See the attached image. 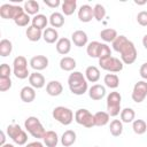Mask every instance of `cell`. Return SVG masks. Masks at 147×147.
Returning <instances> with one entry per match:
<instances>
[{
    "instance_id": "6da1fadb",
    "label": "cell",
    "mask_w": 147,
    "mask_h": 147,
    "mask_svg": "<svg viewBox=\"0 0 147 147\" xmlns=\"http://www.w3.org/2000/svg\"><path fill=\"white\" fill-rule=\"evenodd\" d=\"M113 49L121 54V60L124 64H132L137 60V48L134 44L125 36L119 34L113 42Z\"/></svg>"
},
{
    "instance_id": "7a4b0ae2",
    "label": "cell",
    "mask_w": 147,
    "mask_h": 147,
    "mask_svg": "<svg viewBox=\"0 0 147 147\" xmlns=\"http://www.w3.org/2000/svg\"><path fill=\"white\" fill-rule=\"evenodd\" d=\"M68 86H69L70 92L75 95H83L88 90V85H87L85 75H83L80 71H72L69 75Z\"/></svg>"
},
{
    "instance_id": "3957f363",
    "label": "cell",
    "mask_w": 147,
    "mask_h": 147,
    "mask_svg": "<svg viewBox=\"0 0 147 147\" xmlns=\"http://www.w3.org/2000/svg\"><path fill=\"white\" fill-rule=\"evenodd\" d=\"M24 127L33 138H37V139H42L46 133L44 125L41 124L39 118H37L36 116L28 117L24 121Z\"/></svg>"
},
{
    "instance_id": "277c9868",
    "label": "cell",
    "mask_w": 147,
    "mask_h": 147,
    "mask_svg": "<svg viewBox=\"0 0 147 147\" xmlns=\"http://www.w3.org/2000/svg\"><path fill=\"white\" fill-rule=\"evenodd\" d=\"M122 95L117 91H113L107 95V113L111 117H116L117 115L121 114L122 108Z\"/></svg>"
},
{
    "instance_id": "5b68a950",
    "label": "cell",
    "mask_w": 147,
    "mask_h": 147,
    "mask_svg": "<svg viewBox=\"0 0 147 147\" xmlns=\"http://www.w3.org/2000/svg\"><path fill=\"white\" fill-rule=\"evenodd\" d=\"M6 132H7V136L16 145L23 146L28 142V134L18 124H9L6 127Z\"/></svg>"
},
{
    "instance_id": "8992f818",
    "label": "cell",
    "mask_w": 147,
    "mask_h": 147,
    "mask_svg": "<svg viewBox=\"0 0 147 147\" xmlns=\"http://www.w3.org/2000/svg\"><path fill=\"white\" fill-rule=\"evenodd\" d=\"M52 116L55 121H57L62 125L71 124L74 118H75V115H74L72 110L70 108H67V107H63V106L55 107L52 111Z\"/></svg>"
},
{
    "instance_id": "52a82bcc",
    "label": "cell",
    "mask_w": 147,
    "mask_h": 147,
    "mask_svg": "<svg viewBox=\"0 0 147 147\" xmlns=\"http://www.w3.org/2000/svg\"><path fill=\"white\" fill-rule=\"evenodd\" d=\"M13 74L18 79L29 78L30 72H29V68H28V60L24 56L18 55L14 59V61H13Z\"/></svg>"
},
{
    "instance_id": "ba28073f",
    "label": "cell",
    "mask_w": 147,
    "mask_h": 147,
    "mask_svg": "<svg viewBox=\"0 0 147 147\" xmlns=\"http://www.w3.org/2000/svg\"><path fill=\"white\" fill-rule=\"evenodd\" d=\"M99 65L101 69L108 71V72H119L123 70L124 63L122 62V60L115 57V56H108L105 59H100L99 60Z\"/></svg>"
},
{
    "instance_id": "9c48e42d",
    "label": "cell",
    "mask_w": 147,
    "mask_h": 147,
    "mask_svg": "<svg viewBox=\"0 0 147 147\" xmlns=\"http://www.w3.org/2000/svg\"><path fill=\"white\" fill-rule=\"evenodd\" d=\"M75 121L77 124L79 125H83L84 127H87V129H91L93 126H95V123H94V115L85 109V108H79L78 110H76L75 113Z\"/></svg>"
},
{
    "instance_id": "30bf717a",
    "label": "cell",
    "mask_w": 147,
    "mask_h": 147,
    "mask_svg": "<svg viewBox=\"0 0 147 147\" xmlns=\"http://www.w3.org/2000/svg\"><path fill=\"white\" fill-rule=\"evenodd\" d=\"M24 13V8L17 5L3 3L0 7V16L5 20H15L20 14Z\"/></svg>"
},
{
    "instance_id": "8fae6325",
    "label": "cell",
    "mask_w": 147,
    "mask_h": 147,
    "mask_svg": "<svg viewBox=\"0 0 147 147\" xmlns=\"http://www.w3.org/2000/svg\"><path fill=\"white\" fill-rule=\"evenodd\" d=\"M131 98L134 102L140 103L147 98V82L145 80H139L134 84Z\"/></svg>"
},
{
    "instance_id": "7c38bea8",
    "label": "cell",
    "mask_w": 147,
    "mask_h": 147,
    "mask_svg": "<svg viewBox=\"0 0 147 147\" xmlns=\"http://www.w3.org/2000/svg\"><path fill=\"white\" fill-rule=\"evenodd\" d=\"M29 63H30V67L34 71H41L48 67L49 61H48L47 56H45V55H36V56L31 57Z\"/></svg>"
},
{
    "instance_id": "4fadbf2b",
    "label": "cell",
    "mask_w": 147,
    "mask_h": 147,
    "mask_svg": "<svg viewBox=\"0 0 147 147\" xmlns=\"http://www.w3.org/2000/svg\"><path fill=\"white\" fill-rule=\"evenodd\" d=\"M106 95V87L101 84H94L88 88V96L94 100L99 101Z\"/></svg>"
},
{
    "instance_id": "5bb4252c",
    "label": "cell",
    "mask_w": 147,
    "mask_h": 147,
    "mask_svg": "<svg viewBox=\"0 0 147 147\" xmlns=\"http://www.w3.org/2000/svg\"><path fill=\"white\" fill-rule=\"evenodd\" d=\"M78 18L83 23H88L94 18L93 16V8L90 5H83L78 9Z\"/></svg>"
},
{
    "instance_id": "9a60e30c",
    "label": "cell",
    "mask_w": 147,
    "mask_h": 147,
    "mask_svg": "<svg viewBox=\"0 0 147 147\" xmlns=\"http://www.w3.org/2000/svg\"><path fill=\"white\" fill-rule=\"evenodd\" d=\"M71 40L75 44V46L83 47V46H86L87 45L88 37H87V33L85 31H83V30H76L71 34Z\"/></svg>"
},
{
    "instance_id": "2e32d148",
    "label": "cell",
    "mask_w": 147,
    "mask_h": 147,
    "mask_svg": "<svg viewBox=\"0 0 147 147\" xmlns=\"http://www.w3.org/2000/svg\"><path fill=\"white\" fill-rule=\"evenodd\" d=\"M29 83H30V86H32L34 90L42 88L45 86V84H46L45 77L39 71H34V72H31L30 74V76H29Z\"/></svg>"
},
{
    "instance_id": "e0dca14e",
    "label": "cell",
    "mask_w": 147,
    "mask_h": 147,
    "mask_svg": "<svg viewBox=\"0 0 147 147\" xmlns=\"http://www.w3.org/2000/svg\"><path fill=\"white\" fill-rule=\"evenodd\" d=\"M56 47V52L61 55H67L70 51H71V41L69 38L62 37L57 40V42L55 44Z\"/></svg>"
},
{
    "instance_id": "ac0fdd59",
    "label": "cell",
    "mask_w": 147,
    "mask_h": 147,
    "mask_svg": "<svg viewBox=\"0 0 147 147\" xmlns=\"http://www.w3.org/2000/svg\"><path fill=\"white\" fill-rule=\"evenodd\" d=\"M46 92L51 96H59L63 92V86L59 80H51L46 85Z\"/></svg>"
},
{
    "instance_id": "d6986e66",
    "label": "cell",
    "mask_w": 147,
    "mask_h": 147,
    "mask_svg": "<svg viewBox=\"0 0 147 147\" xmlns=\"http://www.w3.org/2000/svg\"><path fill=\"white\" fill-rule=\"evenodd\" d=\"M76 139H77L76 132L74 130H67L61 136L60 141H61V145L63 147H70V146H72L76 142Z\"/></svg>"
},
{
    "instance_id": "ffe728a7",
    "label": "cell",
    "mask_w": 147,
    "mask_h": 147,
    "mask_svg": "<svg viewBox=\"0 0 147 147\" xmlns=\"http://www.w3.org/2000/svg\"><path fill=\"white\" fill-rule=\"evenodd\" d=\"M20 98L23 102L30 103L36 99V90L32 86H24L20 92Z\"/></svg>"
},
{
    "instance_id": "44dd1931",
    "label": "cell",
    "mask_w": 147,
    "mask_h": 147,
    "mask_svg": "<svg viewBox=\"0 0 147 147\" xmlns=\"http://www.w3.org/2000/svg\"><path fill=\"white\" fill-rule=\"evenodd\" d=\"M42 39L47 42V44H54L57 42L59 38V32L56 29L54 28H46L42 31Z\"/></svg>"
},
{
    "instance_id": "7402d4cb",
    "label": "cell",
    "mask_w": 147,
    "mask_h": 147,
    "mask_svg": "<svg viewBox=\"0 0 147 147\" xmlns=\"http://www.w3.org/2000/svg\"><path fill=\"white\" fill-rule=\"evenodd\" d=\"M42 141L46 147H56L59 144V136L55 131H52V130L46 131V133L42 138Z\"/></svg>"
},
{
    "instance_id": "603a6c76",
    "label": "cell",
    "mask_w": 147,
    "mask_h": 147,
    "mask_svg": "<svg viewBox=\"0 0 147 147\" xmlns=\"http://www.w3.org/2000/svg\"><path fill=\"white\" fill-rule=\"evenodd\" d=\"M85 78L90 83H96L100 79V70L95 65H90L85 70Z\"/></svg>"
},
{
    "instance_id": "cb8c5ba5",
    "label": "cell",
    "mask_w": 147,
    "mask_h": 147,
    "mask_svg": "<svg viewBox=\"0 0 147 147\" xmlns=\"http://www.w3.org/2000/svg\"><path fill=\"white\" fill-rule=\"evenodd\" d=\"M48 21H49V24L52 25V28H54V29L62 28L64 25V15L62 13L54 11L48 17Z\"/></svg>"
},
{
    "instance_id": "d4e9b609",
    "label": "cell",
    "mask_w": 147,
    "mask_h": 147,
    "mask_svg": "<svg viewBox=\"0 0 147 147\" xmlns=\"http://www.w3.org/2000/svg\"><path fill=\"white\" fill-rule=\"evenodd\" d=\"M48 18L46 17V15L44 14H38L36 16L32 17V21H31V25H33L34 28L39 29V30H45L47 28V24H48Z\"/></svg>"
},
{
    "instance_id": "484cf974",
    "label": "cell",
    "mask_w": 147,
    "mask_h": 147,
    "mask_svg": "<svg viewBox=\"0 0 147 147\" xmlns=\"http://www.w3.org/2000/svg\"><path fill=\"white\" fill-rule=\"evenodd\" d=\"M101 44H102V42H99V41H96V40L88 42L87 46H86V53H87V55H88L90 57H93V59H99Z\"/></svg>"
},
{
    "instance_id": "4316f807",
    "label": "cell",
    "mask_w": 147,
    "mask_h": 147,
    "mask_svg": "<svg viewBox=\"0 0 147 147\" xmlns=\"http://www.w3.org/2000/svg\"><path fill=\"white\" fill-rule=\"evenodd\" d=\"M25 34H26V38L30 40V41H39L41 38H42V30H39L37 28H34L33 25H30L28 26L26 31H25Z\"/></svg>"
},
{
    "instance_id": "83f0119b",
    "label": "cell",
    "mask_w": 147,
    "mask_h": 147,
    "mask_svg": "<svg viewBox=\"0 0 147 147\" xmlns=\"http://www.w3.org/2000/svg\"><path fill=\"white\" fill-rule=\"evenodd\" d=\"M23 8H24V11L28 15H33V16L38 15L39 14V10H40L39 3L37 1H34V0H28V1H25Z\"/></svg>"
},
{
    "instance_id": "f1b7e54d",
    "label": "cell",
    "mask_w": 147,
    "mask_h": 147,
    "mask_svg": "<svg viewBox=\"0 0 147 147\" xmlns=\"http://www.w3.org/2000/svg\"><path fill=\"white\" fill-rule=\"evenodd\" d=\"M61 8H62V14L63 15L70 16L77 9V1L76 0H64L61 5Z\"/></svg>"
},
{
    "instance_id": "f546056e",
    "label": "cell",
    "mask_w": 147,
    "mask_h": 147,
    "mask_svg": "<svg viewBox=\"0 0 147 147\" xmlns=\"http://www.w3.org/2000/svg\"><path fill=\"white\" fill-rule=\"evenodd\" d=\"M100 37L105 42H113L118 37V34L115 29L107 28V29H103L100 31Z\"/></svg>"
},
{
    "instance_id": "4dcf8cb0",
    "label": "cell",
    "mask_w": 147,
    "mask_h": 147,
    "mask_svg": "<svg viewBox=\"0 0 147 147\" xmlns=\"http://www.w3.org/2000/svg\"><path fill=\"white\" fill-rule=\"evenodd\" d=\"M76 60L74 57L70 56H63L60 60V68L63 71H74V69L76 68Z\"/></svg>"
},
{
    "instance_id": "1f68e13d",
    "label": "cell",
    "mask_w": 147,
    "mask_h": 147,
    "mask_svg": "<svg viewBox=\"0 0 147 147\" xmlns=\"http://www.w3.org/2000/svg\"><path fill=\"white\" fill-rule=\"evenodd\" d=\"M103 83H105V85L107 87L115 90V88H117L119 86V78H118V76L116 74H110L109 72V74H107L105 76Z\"/></svg>"
},
{
    "instance_id": "d6a6232c",
    "label": "cell",
    "mask_w": 147,
    "mask_h": 147,
    "mask_svg": "<svg viewBox=\"0 0 147 147\" xmlns=\"http://www.w3.org/2000/svg\"><path fill=\"white\" fill-rule=\"evenodd\" d=\"M110 115L107 111H96L94 114V123L95 126H105L109 123Z\"/></svg>"
},
{
    "instance_id": "836d02e7",
    "label": "cell",
    "mask_w": 147,
    "mask_h": 147,
    "mask_svg": "<svg viewBox=\"0 0 147 147\" xmlns=\"http://www.w3.org/2000/svg\"><path fill=\"white\" fill-rule=\"evenodd\" d=\"M109 131L113 137H119L123 133V122L121 119H113L109 125Z\"/></svg>"
},
{
    "instance_id": "e575fe53",
    "label": "cell",
    "mask_w": 147,
    "mask_h": 147,
    "mask_svg": "<svg viewBox=\"0 0 147 147\" xmlns=\"http://www.w3.org/2000/svg\"><path fill=\"white\" fill-rule=\"evenodd\" d=\"M13 52V44L8 39H1L0 41V55L2 57H6L10 55Z\"/></svg>"
},
{
    "instance_id": "d590c367",
    "label": "cell",
    "mask_w": 147,
    "mask_h": 147,
    "mask_svg": "<svg viewBox=\"0 0 147 147\" xmlns=\"http://www.w3.org/2000/svg\"><path fill=\"white\" fill-rule=\"evenodd\" d=\"M121 121L123 123H132L136 117V113L132 108H124L121 111Z\"/></svg>"
},
{
    "instance_id": "8d00e7d4",
    "label": "cell",
    "mask_w": 147,
    "mask_h": 147,
    "mask_svg": "<svg viewBox=\"0 0 147 147\" xmlns=\"http://www.w3.org/2000/svg\"><path fill=\"white\" fill-rule=\"evenodd\" d=\"M132 130L136 134H144L147 131V124L144 119H134L132 122Z\"/></svg>"
},
{
    "instance_id": "74e56055",
    "label": "cell",
    "mask_w": 147,
    "mask_h": 147,
    "mask_svg": "<svg viewBox=\"0 0 147 147\" xmlns=\"http://www.w3.org/2000/svg\"><path fill=\"white\" fill-rule=\"evenodd\" d=\"M93 16L98 22H101L106 16V8L101 3H96L93 7Z\"/></svg>"
},
{
    "instance_id": "f35d334b",
    "label": "cell",
    "mask_w": 147,
    "mask_h": 147,
    "mask_svg": "<svg viewBox=\"0 0 147 147\" xmlns=\"http://www.w3.org/2000/svg\"><path fill=\"white\" fill-rule=\"evenodd\" d=\"M31 21H32V18H30V16L24 11V13L20 14V15L14 20V23H15L17 26H28Z\"/></svg>"
},
{
    "instance_id": "ab89813d",
    "label": "cell",
    "mask_w": 147,
    "mask_h": 147,
    "mask_svg": "<svg viewBox=\"0 0 147 147\" xmlns=\"http://www.w3.org/2000/svg\"><path fill=\"white\" fill-rule=\"evenodd\" d=\"M11 68L7 63H2L0 65V78H10Z\"/></svg>"
},
{
    "instance_id": "60d3db41",
    "label": "cell",
    "mask_w": 147,
    "mask_h": 147,
    "mask_svg": "<svg viewBox=\"0 0 147 147\" xmlns=\"http://www.w3.org/2000/svg\"><path fill=\"white\" fill-rule=\"evenodd\" d=\"M11 79L10 78H0V91L6 92L11 87Z\"/></svg>"
},
{
    "instance_id": "b9f144b4",
    "label": "cell",
    "mask_w": 147,
    "mask_h": 147,
    "mask_svg": "<svg viewBox=\"0 0 147 147\" xmlns=\"http://www.w3.org/2000/svg\"><path fill=\"white\" fill-rule=\"evenodd\" d=\"M137 22L141 26H147V10H141L137 15Z\"/></svg>"
},
{
    "instance_id": "7bdbcfd3",
    "label": "cell",
    "mask_w": 147,
    "mask_h": 147,
    "mask_svg": "<svg viewBox=\"0 0 147 147\" xmlns=\"http://www.w3.org/2000/svg\"><path fill=\"white\" fill-rule=\"evenodd\" d=\"M44 3L46 6H48L49 8H57L59 6L62 5V2L60 0H44Z\"/></svg>"
},
{
    "instance_id": "ee69618b",
    "label": "cell",
    "mask_w": 147,
    "mask_h": 147,
    "mask_svg": "<svg viewBox=\"0 0 147 147\" xmlns=\"http://www.w3.org/2000/svg\"><path fill=\"white\" fill-rule=\"evenodd\" d=\"M139 75H140V77L142 79L147 80V62H145V63L141 64V67L139 69Z\"/></svg>"
},
{
    "instance_id": "f6af8a7d",
    "label": "cell",
    "mask_w": 147,
    "mask_h": 147,
    "mask_svg": "<svg viewBox=\"0 0 147 147\" xmlns=\"http://www.w3.org/2000/svg\"><path fill=\"white\" fill-rule=\"evenodd\" d=\"M25 147H44V144L40 142V141H32V142H29L25 145Z\"/></svg>"
},
{
    "instance_id": "bcb514c9",
    "label": "cell",
    "mask_w": 147,
    "mask_h": 147,
    "mask_svg": "<svg viewBox=\"0 0 147 147\" xmlns=\"http://www.w3.org/2000/svg\"><path fill=\"white\" fill-rule=\"evenodd\" d=\"M5 141H6V133H5L3 131H1V132H0V147L6 144Z\"/></svg>"
},
{
    "instance_id": "7dc6e473",
    "label": "cell",
    "mask_w": 147,
    "mask_h": 147,
    "mask_svg": "<svg viewBox=\"0 0 147 147\" xmlns=\"http://www.w3.org/2000/svg\"><path fill=\"white\" fill-rule=\"evenodd\" d=\"M142 45H144V47L147 49V33L142 37Z\"/></svg>"
},
{
    "instance_id": "c3c4849f",
    "label": "cell",
    "mask_w": 147,
    "mask_h": 147,
    "mask_svg": "<svg viewBox=\"0 0 147 147\" xmlns=\"http://www.w3.org/2000/svg\"><path fill=\"white\" fill-rule=\"evenodd\" d=\"M1 147H15L13 144H5L3 146H1Z\"/></svg>"
},
{
    "instance_id": "681fc988",
    "label": "cell",
    "mask_w": 147,
    "mask_h": 147,
    "mask_svg": "<svg viewBox=\"0 0 147 147\" xmlns=\"http://www.w3.org/2000/svg\"><path fill=\"white\" fill-rule=\"evenodd\" d=\"M137 5H145L146 3V1H141V2H139V1H134Z\"/></svg>"
},
{
    "instance_id": "f907efd6",
    "label": "cell",
    "mask_w": 147,
    "mask_h": 147,
    "mask_svg": "<svg viewBox=\"0 0 147 147\" xmlns=\"http://www.w3.org/2000/svg\"><path fill=\"white\" fill-rule=\"evenodd\" d=\"M93 147H99V146H93Z\"/></svg>"
}]
</instances>
